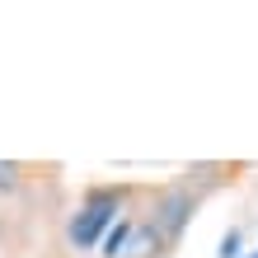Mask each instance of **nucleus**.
<instances>
[{
	"mask_svg": "<svg viewBox=\"0 0 258 258\" xmlns=\"http://www.w3.org/2000/svg\"><path fill=\"white\" fill-rule=\"evenodd\" d=\"M122 258H174V249L164 244L155 230H150V221H146V216H136L132 244H127V253H122Z\"/></svg>",
	"mask_w": 258,
	"mask_h": 258,
	"instance_id": "nucleus-2",
	"label": "nucleus"
},
{
	"mask_svg": "<svg viewBox=\"0 0 258 258\" xmlns=\"http://www.w3.org/2000/svg\"><path fill=\"white\" fill-rule=\"evenodd\" d=\"M28 174H33V164H14V160H5V164H0V188L14 192L19 183H28Z\"/></svg>",
	"mask_w": 258,
	"mask_h": 258,
	"instance_id": "nucleus-4",
	"label": "nucleus"
},
{
	"mask_svg": "<svg viewBox=\"0 0 258 258\" xmlns=\"http://www.w3.org/2000/svg\"><path fill=\"white\" fill-rule=\"evenodd\" d=\"M146 183H127V178H113V183H89L75 207L66 211V225H61V244L75 258H89L99 249V239L117 225V216H127L132 207H141Z\"/></svg>",
	"mask_w": 258,
	"mask_h": 258,
	"instance_id": "nucleus-1",
	"label": "nucleus"
},
{
	"mask_svg": "<svg viewBox=\"0 0 258 258\" xmlns=\"http://www.w3.org/2000/svg\"><path fill=\"white\" fill-rule=\"evenodd\" d=\"M136 216H141V207H132L127 216H117V225H113V230L99 239V249H94V253H99V258H122V253H127V244H132Z\"/></svg>",
	"mask_w": 258,
	"mask_h": 258,
	"instance_id": "nucleus-3",
	"label": "nucleus"
},
{
	"mask_svg": "<svg viewBox=\"0 0 258 258\" xmlns=\"http://www.w3.org/2000/svg\"><path fill=\"white\" fill-rule=\"evenodd\" d=\"M239 244H244V230L230 225V230L221 235V258H239Z\"/></svg>",
	"mask_w": 258,
	"mask_h": 258,
	"instance_id": "nucleus-5",
	"label": "nucleus"
},
{
	"mask_svg": "<svg viewBox=\"0 0 258 258\" xmlns=\"http://www.w3.org/2000/svg\"><path fill=\"white\" fill-rule=\"evenodd\" d=\"M249 258H258V253H249Z\"/></svg>",
	"mask_w": 258,
	"mask_h": 258,
	"instance_id": "nucleus-6",
	"label": "nucleus"
}]
</instances>
